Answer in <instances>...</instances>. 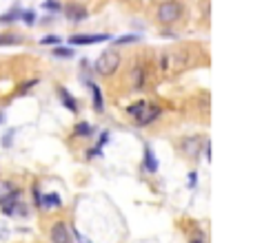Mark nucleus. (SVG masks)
Masks as SVG:
<instances>
[{"label": "nucleus", "mask_w": 253, "mask_h": 243, "mask_svg": "<svg viewBox=\"0 0 253 243\" xmlns=\"http://www.w3.org/2000/svg\"><path fill=\"white\" fill-rule=\"evenodd\" d=\"M193 44H180V47L164 49L160 53V71L164 75H178L193 64Z\"/></svg>", "instance_id": "1"}, {"label": "nucleus", "mask_w": 253, "mask_h": 243, "mask_svg": "<svg viewBox=\"0 0 253 243\" xmlns=\"http://www.w3.org/2000/svg\"><path fill=\"white\" fill-rule=\"evenodd\" d=\"M187 14H189V9L182 0H158L153 7V20L160 27H167V29L182 25L187 20Z\"/></svg>", "instance_id": "2"}, {"label": "nucleus", "mask_w": 253, "mask_h": 243, "mask_svg": "<svg viewBox=\"0 0 253 243\" xmlns=\"http://www.w3.org/2000/svg\"><path fill=\"white\" fill-rule=\"evenodd\" d=\"M126 115L133 117L136 126H149L162 115V106L156 102H149V100H140V102L126 106Z\"/></svg>", "instance_id": "3"}, {"label": "nucleus", "mask_w": 253, "mask_h": 243, "mask_svg": "<svg viewBox=\"0 0 253 243\" xmlns=\"http://www.w3.org/2000/svg\"><path fill=\"white\" fill-rule=\"evenodd\" d=\"M122 64V56L116 47L107 49L98 56V60L94 62V73L95 75H100V78H111V75H116L118 69Z\"/></svg>", "instance_id": "4"}, {"label": "nucleus", "mask_w": 253, "mask_h": 243, "mask_svg": "<svg viewBox=\"0 0 253 243\" xmlns=\"http://www.w3.org/2000/svg\"><path fill=\"white\" fill-rule=\"evenodd\" d=\"M126 82H129V91H133V93L144 91L147 82H149V62H144V60L138 57L136 62L131 64L129 73H126Z\"/></svg>", "instance_id": "5"}, {"label": "nucleus", "mask_w": 253, "mask_h": 243, "mask_svg": "<svg viewBox=\"0 0 253 243\" xmlns=\"http://www.w3.org/2000/svg\"><path fill=\"white\" fill-rule=\"evenodd\" d=\"M63 14L67 16L69 22H76V25L89 18V9H87L82 0H67V5L63 7Z\"/></svg>", "instance_id": "6"}, {"label": "nucleus", "mask_w": 253, "mask_h": 243, "mask_svg": "<svg viewBox=\"0 0 253 243\" xmlns=\"http://www.w3.org/2000/svg\"><path fill=\"white\" fill-rule=\"evenodd\" d=\"M205 144H206V137H187L180 144V150L189 159H200V153L205 150Z\"/></svg>", "instance_id": "7"}, {"label": "nucleus", "mask_w": 253, "mask_h": 243, "mask_svg": "<svg viewBox=\"0 0 253 243\" xmlns=\"http://www.w3.org/2000/svg\"><path fill=\"white\" fill-rule=\"evenodd\" d=\"M111 40L109 33H74V36L69 38V44H100V42H107Z\"/></svg>", "instance_id": "8"}, {"label": "nucleus", "mask_w": 253, "mask_h": 243, "mask_svg": "<svg viewBox=\"0 0 253 243\" xmlns=\"http://www.w3.org/2000/svg\"><path fill=\"white\" fill-rule=\"evenodd\" d=\"M51 243H71V232L64 221H56L51 226Z\"/></svg>", "instance_id": "9"}, {"label": "nucleus", "mask_w": 253, "mask_h": 243, "mask_svg": "<svg viewBox=\"0 0 253 243\" xmlns=\"http://www.w3.org/2000/svg\"><path fill=\"white\" fill-rule=\"evenodd\" d=\"M56 93H58V98L63 100V104L67 106L71 113H78L80 111V106H78V100L74 98V95L69 93V88L67 86H63V84H58V88H56Z\"/></svg>", "instance_id": "10"}, {"label": "nucleus", "mask_w": 253, "mask_h": 243, "mask_svg": "<svg viewBox=\"0 0 253 243\" xmlns=\"http://www.w3.org/2000/svg\"><path fill=\"white\" fill-rule=\"evenodd\" d=\"M87 86L91 91V100H94V111L95 113H105V100H102V91L94 80H87Z\"/></svg>", "instance_id": "11"}, {"label": "nucleus", "mask_w": 253, "mask_h": 243, "mask_svg": "<svg viewBox=\"0 0 253 243\" xmlns=\"http://www.w3.org/2000/svg\"><path fill=\"white\" fill-rule=\"evenodd\" d=\"M144 171L158 172V159H156V155H153L151 146H144Z\"/></svg>", "instance_id": "12"}, {"label": "nucleus", "mask_w": 253, "mask_h": 243, "mask_svg": "<svg viewBox=\"0 0 253 243\" xmlns=\"http://www.w3.org/2000/svg\"><path fill=\"white\" fill-rule=\"evenodd\" d=\"M60 197H58V192H47V195H40V203L38 206H42V208H60Z\"/></svg>", "instance_id": "13"}, {"label": "nucleus", "mask_w": 253, "mask_h": 243, "mask_svg": "<svg viewBox=\"0 0 253 243\" xmlns=\"http://www.w3.org/2000/svg\"><path fill=\"white\" fill-rule=\"evenodd\" d=\"M22 16V9L20 7H14V9H9L7 14H2L0 16V25H11V22H18Z\"/></svg>", "instance_id": "14"}, {"label": "nucleus", "mask_w": 253, "mask_h": 243, "mask_svg": "<svg viewBox=\"0 0 253 243\" xmlns=\"http://www.w3.org/2000/svg\"><path fill=\"white\" fill-rule=\"evenodd\" d=\"M74 135L76 137H91V135H94V129H91L87 122H78V124L74 126Z\"/></svg>", "instance_id": "15"}, {"label": "nucleus", "mask_w": 253, "mask_h": 243, "mask_svg": "<svg viewBox=\"0 0 253 243\" xmlns=\"http://www.w3.org/2000/svg\"><path fill=\"white\" fill-rule=\"evenodd\" d=\"M22 38L14 36V31H7V33H0V47H5V44H20Z\"/></svg>", "instance_id": "16"}, {"label": "nucleus", "mask_w": 253, "mask_h": 243, "mask_svg": "<svg viewBox=\"0 0 253 243\" xmlns=\"http://www.w3.org/2000/svg\"><path fill=\"white\" fill-rule=\"evenodd\" d=\"M51 56H56V57H74V49L56 44V47H53V51H51Z\"/></svg>", "instance_id": "17"}, {"label": "nucleus", "mask_w": 253, "mask_h": 243, "mask_svg": "<svg viewBox=\"0 0 253 243\" xmlns=\"http://www.w3.org/2000/svg\"><path fill=\"white\" fill-rule=\"evenodd\" d=\"M42 9L51 11V14H58V11H63V5H60V0H45Z\"/></svg>", "instance_id": "18"}, {"label": "nucleus", "mask_w": 253, "mask_h": 243, "mask_svg": "<svg viewBox=\"0 0 253 243\" xmlns=\"http://www.w3.org/2000/svg\"><path fill=\"white\" fill-rule=\"evenodd\" d=\"M20 20L25 22L27 27H32V25H36V11H32V9H27V11H22V16H20Z\"/></svg>", "instance_id": "19"}, {"label": "nucleus", "mask_w": 253, "mask_h": 243, "mask_svg": "<svg viewBox=\"0 0 253 243\" xmlns=\"http://www.w3.org/2000/svg\"><path fill=\"white\" fill-rule=\"evenodd\" d=\"M133 42H140V36H122V38H116L113 44H133Z\"/></svg>", "instance_id": "20"}, {"label": "nucleus", "mask_w": 253, "mask_h": 243, "mask_svg": "<svg viewBox=\"0 0 253 243\" xmlns=\"http://www.w3.org/2000/svg\"><path fill=\"white\" fill-rule=\"evenodd\" d=\"M40 44H60V36H47V38H42Z\"/></svg>", "instance_id": "21"}, {"label": "nucleus", "mask_w": 253, "mask_h": 243, "mask_svg": "<svg viewBox=\"0 0 253 243\" xmlns=\"http://www.w3.org/2000/svg\"><path fill=\"white\" fill-rule=\"evenodd\" d=\"M107 142H109V130H102V135H100V140H98V146H95V148L102 150V146H105Z\"/></svg>", "instance_id": "22"}, {"label": "nucleus", "mask_w": 253, "mask_h": 243, "mask_svg": "<svg viewBox=\"0 0 253 243\" xmlns=\"http://www.w3.org/2000/svg\"><path fill=\"white\" fill-rule=\"evenodd\" d=\"M76 239H78L80 243H91V241H87V239H84V237H82V234H80V232H76Z\"/></svg>", "instance_id": "23"}, {"label": "nucleus", "mask_w": 253, "mask_h": 243, "mask_svg": "<svg viewBox=\"0 0 253 243\" xmlns=\"http://www.w3.org/2000/svg\"><path fill=\"white\" fill-rule=\"evenodd\" d=\"M191 243H205V241H202V239H193V241H191Z\"/></svg>", "instance_id": "24"}, {"label": "nucleus", "mask_w": 253, "mask_h": 243, "mask_svg": "<svg viewBox=\"0 0 253 243\" xmlns=\"http://www.w3.org/2000/svg\"><path fill=\"white\" fill-rule=\"evenodd\" d=\"M2 119H5V113H0V122H2Z\"/></svg>", "instance_id": "25"}, {"label": "nucleus", "mask_w": 253, "mask_h": 243, "mask_svg": "<svg viewBox=\"0 0 253 243\" xmlns=\"http://www.w3.org/2000/svg\"><path fill=\"white\" fill-rule=\"evenodd\" d=\"M118 2H131V0H118Z\"/></svg>", "instance_id": "26"}]
</instances>
